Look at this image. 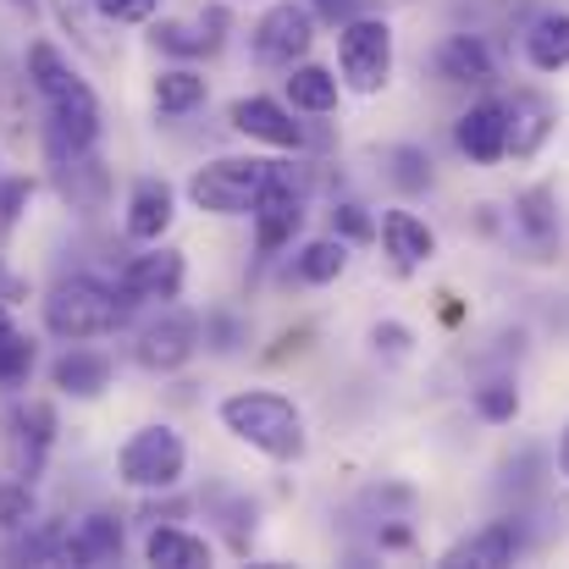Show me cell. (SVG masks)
Segmentation results:
<instances>
[{"label":"cell","instance_id":"obj_7","mask_svg":"<svg viewBox=\"0 0 569 569\" xmlns=\"http://www.w3.org/2000/svg\"><path fill=\"white\" fill-rule=\"evenodd\" d=\"M50 442H56V409L44 398H28V403L6 409V470L17 481H33L44 470Z\"/></svg>","mask_w":569,"mask_h":569},{"label":"cell","instance_id":"obj_40","mask_svg":"<svg viewBox=\"0 0 569 569\" xmlns=\"http://www.w3.org/2000/svg\"><path fill=\"white\" fill-rule=\"evenodd\" d=\"M559 470H565V481H569V426H565V448H559Z\"/></svg>","mask_w":569,"mask_h":569},{"label":"cell","instance_id":"obj_25","mask_svg":"<svg viewBox=\"0 0 569 569\" xmlns=\"http://www.w3.org/2000/svg\"><path fill=\"white\" fill-rule=\"evenodd\" d=\"M288 100L310 117H327L338 106V78L316 61H299V67H288Z\"/></svg>","mask_w":569,"mask_h":569},{"label":"cell","instance_id":"obj_30","mask_svg":"<svg viewBox=\"0 0 569 569\" xmlns=\"http://www.w3.org/2000/svg\"><path fill=\"white\" fill-rule=\"evenodd\" d=\"M28 371H33V343H28L11 321H0V387L28 381Z\"/></svg>","mask_w":569,"mask_h":569},{"label":"cell","instance_id":"obj_39","mask_svg":"<svg viewBox=\"0 0 569 569\" xmlns=\"http://www.w3.org/2000/svg\"><path fill=\"white\" fill-rule=\"evenodd\" d=\"M316 6H321V11H327V17H338V11H349V6H355V0H316Z\"/></svg>","mask_w":569,"mask_h":569},{"label":"cell","instance_id":"obj_5","mask_svg":"<svg viewBox=\"0 0 569 569\" xmlns=\"http://www.w3.org/2000/svg\"><path fill=\"white\" fill-rule=\"evenodd\" d=\"M183 465H189V448H183V437H178L172 426H139V431L122 442V453H117V476H122L128 487H139V492L178 487Z\"/></svg>","mask_w":569,"mask_h":569},{"label":"cell","instance_id":"obj_16","mask_svg":"<svg viewBox=\"0 0 569 569\" xmlns=\"http://www.w3.org/2000/svg\"><path fill=\"white\" fill-rule=\"evenodd\" d=\"M183 254L178 249H156V254H139V260H128V271H122V293L139 305V299H178L183 293Z\"/></svg>","mask_w":569,"mask_h":569},{"label":"cell","instance_id":"obj_35","mask_svg":"<svg viewBox=\"0 0 569 569\" xmlns=\"http://www.w3.org/2000/svg\"><path fill=\"white\" fill-rule=\"evenodd\" d=\"M156 6H161V0H94V11H100L106 22H150Z\"/></svg>","mask_w":569,"mask_h":569},{"label":"cell","instance_id":"obj_12","mask_svg":"<svg viewBox=\"0 0 569 569\" xmlns=\"http://www.w3.org/2000/svg\"><path fill=\"white\" fill-rule=\"evenodd\" d=\"M520 548H526V531H520V520H492V526L470 531L465 542H453V548L442 553V565L498 569V565H515V559H520Z\"/></svg>","mask_w":569,"mask_h":569},{"label":"cell","instance_id":"obj_14","mask_svg":"<svg viewBox=\"0 0 569 569\" xmlns=\"http://www.w3.org/2000/svg\"><path fill=\"white\" fill-rule=\"evenodd\" d=\"M503 117H509V156H515V161H531V156L548 144L553 122H559L553 100L537 94V89H520L515 100H503Z\"/></svg>","mask_w":569,"mask_h":569},{"label":"cell","instance_id":"obj_11","mask_svg":"<svg viewBox=\"0 0 569 569\" xmlns=\"http://www.w3.org/2000/svg\"><path fill=\"white\" fill-rule=\"evenodd\" d=\"M193 349H199V321H193L189 310H167L161 321H150V327L139 332L133 360H139L144 371H156V377H172V371H183L193 360Z\"/></svg>","mask_w":569,"mask_h":569},{"label":"cell","instance_id":"obj_17","mask_svg":"<svg viewBox=\"0 0 569 569\" xmlns=\"http://www.w3.org/2000/svg\"><path fill=\"white\" fill-rule=\"evenodd\" d=\"M172 216H178L172 183H161V178H139L133 183V193H128V238L133 243H161V232L172 227Z\"/></svg>","mask_w":569,"mask_h":569},{"label":"cell","instance_id":"obj_2","mask_svg":"<svg viewBox=\"0 0 569 569\" xmlns=\"http://www.w3.org/2000/svg\"><path fill=\"white\" fill-rule=\"evenodd\" d=\"M221 426H227L238 442L260 448L266 459H282V465H288V459L305 453V415H299V403L282 398V392L254 387V392L221 398Z\"/></svg>","mask_w":569,"mask_h":569},{"label":"cell","instance_id":"obj_27","mask_svg":"<svg viewBox=\"0 0 569 569\" xmlns=\"http://www.w3.org/2000/svg\"><path fill=\"white\" fill-rule=\"evenodd\" d=\"M343 266H349V243H343V238H316V243L299 249L293 277H299V282H338Z\"/></svg>","mask_w":569,"mask_h":569},{"label":"cell","instance_id":"obj_31","mask_svg":"<svg viewBox=\"0 0 569 569\" xmlns=\"http://www.w3.org/2000/svg\"><path fill=\"white\" fill-rule=\"evenodd\" d=\"M476 409H481V420H515V415H520V387L509 377L481 381V387H476Z\"/></svg>","mask_w":569,"mask_h":569},{"label":"cell","instance_id":"obj_3","mask_svg":"<svg viewBox=\"0 0 569 569\" xmlns=\"http://www.w3.org/2000/svg\"><path fill=\"white\" fill-rule=\"evenodd\" d=\"M128 316H133V299H128L122 288L94 282V277L56 282V288H50V299H44V327H50L61 343L106 338V332H117Z\"/></svg>","mask_w":569,"mask_h":569},{"label":"cell","instance_id":"obj_33","mask_svg":"<svg viewBox=\"0 0 569 569\" xmlns=\"http://www.w3.org/2000/svg\"><path fill=\"white\" fill-rule=\"evenodd\" d=\"M28 520H33V481L6 476L0 481V526L11 531V526H28Z\"/></svg>","mask_w":569,"mask_h":569},{"label":"cell","instance_id":"obj_13","mask_svg":"<svg viewBox=\"0 0 569 569\" xmlns=\"http://www.w3.org/2000/svg\"><path fill=\"white\" fill-rule=\"evenodd\" d=\"M232 128L243 133V139H260V144H277V150H299L310 133L293 122V111H282L277 100H266V94H243V100H232Z\"/></svg>","mask_w":569,"mask_h":569},{"label":"cell","instance_id":"obj_21","mask_svg":"<svg viewBox=\"0 0 569 569\" xmlns=\"http://www.w3.org/2000/svg\"><path fill=\"white\" fill-rule=\"evenodd\" d=\"M437 72L448 78V83H492L498 72H492V50L476 39V33H453V39H442V50H437Z\"/></svg>","mask_w":569,"mask_h":569},{"label":"cell","instance_id":"obj_41","mask_svg":"<svg viewBox=\"0 0 569 569\" xmlns=\"http://www.w3.org/2000/svg\"><path fill=\"white\" fill-rule=\"evenodd\" d=\"M0 321H6V310H0Z\"/></svg>","mask_w":569,"mask_h":569},{"label":"cell","instance_id":"obj_38","mask_svg":"<svg viewBox=\"0 0 569 569\" xmlns=\"http://www.w3.org/2000/svg\"><path fill=\"white\" fill-rule=\"evenodd\" d=\"M371 343H377V349H387V355H409V332H403L398 321L377 327V332H371Z\"/></svg>","mask_w":569,"mask_h":569},{"label":"cell","instance_id":"obj_37","mask_svg":"<svg viewBox=\"0 0 569 569\" xmlns=\"http://www.w3.org/2000/svg\"><path fill=\"white\" fill-rule=\"evenodd\" d=\"M28 193H33V183H28V178H17V183H6V189H0V221H6V227H11L17 216H22Z\"/></svg>","mask_w":569,"mask_h":569},{"label":"cell","instance_id":"obj_23","mask_svg":"<svg viewBox=\"0 0 569 569\" xmlns=\"http://www.w3.org/2000/svg\"><path fill=\"white\" fill-rule=\"evenodd\" d=\"M144 559L161 569H204L216 553H210V542L204 537H193V531H178V526H156L150 531V542H144Z\"/></svg>","mask_w":569,"mask_h":569},{"label":"cell","instance_id":"obj_36","mask_svg":"<svg viewBox=\"0 0 569 569\" xmlns=\"http://www.w3.org/2000/svg\"><path fill=\"white\" fill-rule=\"evenodd\" d=\"M332 232H343V238H371L377 227H371V216H366L355 199H343V204L332 210Z\"/></svg>","mask_w":569,"mask_h":569},{"label":"cell","instance_id":"obj_9","mask_svg":"<svg viewBox=\"0 0 569 569\" xmlns=\"http://www.w3.org/2000/svg\"><path fill=\"white\" fill-rule=\"evenodd\" d=\"M44 150H50V178H56V193L72 204V210H100L106 193H111V172L100 167L94 150H78L67 139H50L44 133Z\"/></svg>","mask_w":569,"mask_h":569},{"label":"cell","instance_id":"obj_8","mask_svg":"<svg viewBox=\"0 0 569 569\" xmlns=\"http://www.w3.org/2000/svg\"><path fill=\"white\" fill-rule=\"evenodd\" d=\"M249 44H254V61H271V67L305 61V50L316 44V17H310V6H299V0L266 6V17L254 22Z\"/></svg>","mask_w":569,"mask_h":569},{"label":"cell","instance_id":"obj_10","mask_svg":"<svg viewBox=\"0 0 569 569\" xmlns=\"http://www.w3.org/2000/svg\"><path fill=\"white\" fill-rule=\"evenodd\" d=\"M249 216H254V243H260V254H277V249H288L293 232L305 227V193L271 167V178H266V189L254 193Z\"/></svg>","mask_w":569,"mask_h":569},{"label":"cell","instance_id":"obj_34","mask_svg":"<svg viewBox=\"0 0 569 569\" xmlns=\"http://www.w3.org/2000/svg\"><path fill=\"white\" fill-rule=\"evenodd\" d=\"M156 44H161V50H172V56H199V50H216V39H210V33H193L189 22H161V28H156Z\"/></svg>","mask_w":569,"mask_h":569},{"label":"cell","instance_id":"obj_22","mask_svg":"<svg viewBox=\"0 0 569 569\" xmlns=\"http://www.w3.org/2000/svg\"><path fill=\"white\" fill-rule=\"evenodd\" d=\"M50 381H56L61 392H72V398H100V392L111 387V360L94 355V349H72V355H61V360L50 366Z\"/></svg>","mask_w":569,"mask_h":569},{"label":"cell","instance_id":"obj_18","mask_svg":"<svg viewBox=\"0 0 569 569\" xmlns=\"http://www.w3.org/2000/svg\"><path fill=\"white\" fill-rule=\"evenodd\" d=\"M122 559V520L111 515H83L61 537V565H117Z\"/></svg>","mask_w":569,"mask_h":569},{"label":"cell","instance_id":"obj_26","mask_svg":"<svg viewBox=\"0 0 569 569\" xmlns=\"http://www.w3.org/2000/svg\"><path fill=\"white\" fill-rule=\"evenodd\" d=\"M193 106H204V78L193 67H172L156 78V111L161 117H189Z\"/></svg>","mask_w":569,"mask_h":569},{"label":"cell","instance_id":"obj_4","mask_svg":"<svg viewBox=\"0 0 569 569\" xmlns=\"http://www.w3.org/2000/svg\"><path fill=\"white\" fill-rule=\"evenodd\" d=\"M271 178V161H254V156H221L210 167H199L189 178V199L210 216H249L254 193L266 189Z\"/></svg>","mask_w":569,"mask_h":569},{"label":"cell","instance_id":"obj_32","mask_svg":"<svg viewBox=\"0 0 569 569\" xmlns=\"http://www.w3.org/2000/svg\"><path fill=\"white\" fill-rule=\"evenodd\" d=\"M22 94H28V78H17L0 61V133L6 139H22Z\"/></svg>","mask_w":569,"mask_h":569},{"label":"cell","instance_id":"obj_28","mask_svg":"<svg viewBox=\"0 0 569 569\" xmlns=\"http://www.w3.org/2000/svg\"><path fill=\"white\" fill-rule=\"evenodd\" d=\"M50 6H56V17L78 33V44H83V50H94L100 61H111V56H117V44H106V39L94 33V0H50Z\"/></svg>","mask_w":569,"mask_h":569},{"label":"cell","instance_id":"obj_6","mask_svg":"<svg viewBox=\"0 0 569 569\" xmlns=\"http://www.w3.org/2000/svg\"><path fill=\"white\" fill-rule=\"evenodd\" d=\"M338 67L355 94H377L392 78V28L381 17H349L338 28Z\"/></svg>","mask_w":569,"mask_h":569},{"label":"cell","instance_id":"obj_1","mask_svg":"<svg viewBox=\"0 0 569 569\" xmlns=\"http://www.w3.org/2000/svg\"><path fill=\"white\" fill-rule=\"evenodd\" d=\"M22 78H28V89L44 100V111H50V139H67V144H78V150H94V139H100V100H94V89L67 67V56L50 44V39H33L28 44V61H22Z\"/></svg>","mask_w":569,"mask_h":569},{"label":"cell","instance_id":"obj_19","mask_svg":"<svg viewBox=\"0 0 569 569\" xmlns=\"http://www.w3.org/2000/svg\"><path fill=\"white\" fill-rule=\"evenodd\" d=\"M515 232L531 249V260H548L559 249V210H553V189H526L515 199Z\"/></svg>","mask_w":569,"mask_h":569},{"label":"cell","instance_id":"obj_29","mask_svg":"<svg viewBox=\"0 0 569 569\" xmlns=\"http://www.w3.org/2000/svg\"><path fill=\"white\" fill-rule=\"evenodd\" d=\"M387 178H392V189L403 193H420L431 189V161H426V150H415V144H398V150H387Z\"/></svg>","mask_w":569,"mask_h":569},{"label":"cell","instance_id":"obj_24","mask_svg":"<svg viewBox=\"0 0 569 569\" xmlns=\"http://www.w3.org/2000/svg\"><path fill=\"white\" fill-rule=\"evenodd\" d=\"M526 61L537 72H565L569 67V11H548L526 28Z\"/></svg>","mask_w":569,"mask_h":569},{"label":"cell","instance_id":"obj_20","mask_svg":"<svg viewBox=\"0 0 569 569\" xmlns=\"http://www.w3.org/2000/svg\"><path fill=\"white\" fill-rule=\"evenodd\" d=\"M381 243H387L398 271H415V266H426L437 254V238H431V227L415 210H387L381 216Z\"/></svg>","mask_w":569,"mask_h":569},{"label":"cell","instance_id":"obj_15","mask_svg":"<svg viewBox=\"0 0 569 569\" xmlns=\"http://www.w3.org/2000/svg\"><path fill=\"white\" fill-rule=\"evenodd\" d=\"M453 139H459V150H465L476 167L503 161V156H509V117H503V100H481V106H470V111L459 117Z\"/></svg>","mask_w":569,"mask_h":569}]
</instances>
